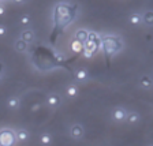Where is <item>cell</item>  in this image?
Returning a JSON list of instances; mask_svg holds the SVG:
<instances>
[{
    "label": "cell",
    "instance_id": "1",
    "mask_svg": "<svg viewBox=\"0 0 153 146\" xmlns=\"http://www.w3.org/2000/svg\"><path fill=\"white\" fill-rule=\"evenodd\" d=\"M83 45H85V47H83V51H82L83 56H85L86 59H90V57H93V55L100 49L101 42H100L99 37H96L94 33H88V37H86Z\"/></svg>",
    "mask_w": 153,
    "mask_h": 146
},
{
    "label": "cell",
    "instance_id": "2",
    "mask_svg": "<svg viewBox=\"0 0 153 146\" xmlns=\"http://www.w3.org/2000/svg\"><path fill=\"white\" fill-rule=\"evenodd\" d=\"M101 47L105 52V56L111 57L112 55H115L122 48V41L116 37H105L102 38Z\"/></svg>",
    "mask_w": 153,
    "mask_h": 146
},
{
    "label": "cell",
    "instance_id": "3",
    "mask_svg": "<svg viewBox=\"0 0 153 146\" xmlns=\"http://www.w3.org/2000/svg\"><path fill=\"white\" fill-rule=\"evenodd\" d=\"M16 137L11 130H1L0 131V145L1 146H11L15 142Z\"/></svg>",
    "mask_w": 153,
    "mask_h": 146
},
{
    "label": "cell",
    "instance_id": "4",
    "mask_svg": "<svg viewBox=\"0 0 153 146\" xmlns=\"http://www.w3.org/2000/svg\"><path fill=\"white\" fill-rule=\"evenodd\" d=\"M70 135L74 139H79L83 137V127L81 124H74L73 127L70 128Z\"/></svg>",
    "mask_w": 153,
    "mask_h": 146
},
{
    "label": "cell",
    "instance_id": "5",
    "mask_svg": "<svg viewBox=\"0 0 153 146\" xmlns=\"http://www.w3.org/2000/svg\"><path fill=\"white\" fill-rule=\"evenodd\" d=\"M83 41H81V40H78V38H74L73 41H71V51L74 52V53H81V52L83 51Z\"/></svg>",
    "mask_w": 153,
    "mask_h": 146
},
{
    "label": "cell",
    "instance_id": "6",
    "mask_svg": "<svg viewBox=\"0 0 153 146\" xmlns=\"http://www.w3.org/2000/svg\"><path fill=\"white\" fill-rule=\"evenodd\" d=\"M126 116H127V112L124 111L123 108H116L114 112H112V118H114L116 122L124 120V119H126Z\"/></svg>",
    "mask_w": 153,
    "mask_h": 146
},
{
    "label": "cell",
    "instance_id": "7",
    "mask_svg": "<svg viewBox=\"0 0 153 146\" xmlns=\"http://www.w3.org/2000/svg\"><path fill=\"white\" fill-rule=\"evenodd\" d=\"M47 102L49 107H59L60 105V97L57 94H49L47 99Z\"/></svg>",
    "mask_w": 153,
    "mask_h": 146
},
{
    "label": "cell",
    "instance_id": "8",
    "mask_svg": "<svg viewBox=\"0 0 153 146\" xmlns=\"http://www.w3.org/2000/svg\"><path fill=\"white\" fill-rule=\"evenodd\" d=\"M21 37H22V40L25 42H27V44H29V42H33V41H34V33H33L32 30H23Z\"/></svg>",
    "mask_w": 153,
    "mask_h": 146
},
{
    "label": "cell",
    "instance_id": "9",
    "mask_svg": "<svg viewBox=\"0 0 153 146\" xmlns=\"http://www.w3.org/2000/svg\"><path fill=\"white\" fill-rule=\"evenodd\" d=\"M142 21L145 25L148 26H153V11H148L142 15Z\"/></svg>",
    "mask_w": 153,
    "mask_h": 146
},
{
    "label": "cell",
    "instance_id": "10",
    "mask_svg": "<svg viewBox=\"0 0 153 146\" xmlns=\"http://www.w3.org/2000/svg\"><path fill=\"white\" fill-rule=\"evenodd\" d=\"M26 49H27V42H25L22 38L15 42V51L16 52H25Z\"/></svg>",
    "mask_w": 153,
    "mask_h": 146
},
{
    "label": "cell",
    "instance_id": "11",
    "mask_svg": "<svg viewBox=\"0 0 153 146\" xmlns=\"http://www.w3.org/2000/svg\"><path fill=\"white\" fill-rule=\"evenodd\" d=\"M126 118H127V120L130 124H137L138 120H140V115H138L137 112H131V113H128Z\"/></svg>",
    "mask_w": 153,
    "mask_h": 146
},
{
    "label": "cell",
    "instance_id": "12",
    "mask_svg": "<svg viewBox=\"0 0 153 146\" xmlns=\"http://www.w3.org/2000/svg\"><path fill=\"white\" fill-rule=\"evenodd\" d=\"M141 22H142V16H141V14H133V15L130 16V23L131 25L138 26Z\"/></svg>",
    "mask_w": 153,
    "mask_h": 146
},
{
    "label": "cell",
    "instance_id": "13",
    "mask_svg": "<svg viewBox=\"0 0 153 146\" xmlns=\"http://www.w3.org/2000/svg\"><path fill=\"white\" fill-rule=\"evenodd\" d=\"M152 85H153V81L150 79L149 76H142V78H141V86H142V87L149 89Z\"/></svg>",
    "mask_w": 153,
    "mask_h": 146
},
{
    "label": "cell",
    "instance_id": "14",
    "mask_svg": "<svg viewBox=\"0 0 153 146\" xmlns=\"http://www.w3.org/2000/svg\"><path fill=\"white\" fill-rule=\"evenodd\" d=\"M15 137L18 141H26L29 138V133L26 130H19L18 133L15 134Z\"/></svg>",
    "mask_w": 153,
    "mask_h": 146
},
{
    "label": "cell",
    "instance_id": "15",
    "mask_svg": "<svg viewBox=\"0 0 153 146\" xmlns=\"http://www.w3.org/2000/svg\"><path fill=\"white\" fill-rule=\"evenodd\" d=\"M75 78L78 81H85L86 78H88V73H86L83 68H81V70H78L76 71V74H75Z\"/></svg>",
    "mask_w": 153,
    "mask_h": 146
},
{
    "label": "cell",
    "instance_id": "16",
    "mask_svg": "<svg viewBox=\"0 0 153 146\" xmlns=\"http://www.w3.org/2000/svg\"><path fill=\"white\" fill-rule=\"evenodd\" d=\"M67 94L70 96V97H75L76 94H78V87H76L75 85H71V86H68V87H67Z\"/></svg>",
    "mask_w": 153,
    "mask_h": 146
},
{
    "label": "cell",
    "instance_id": "17",
    "mask_svg": "<svg viewBox=\"0 0 153 146\" xmlns=\"http://www.w3.org/2000/svg\"><path fill=\"white\" fill-rule=\"evenodd\" d=\"M86 37H88V32H85V30H78V32H76V38H78V40L85 42Z\"/></svg>",
    "mask_w": 153,
    "mask_h": 146
},
{
    "label": "cell",
    "instance_id": "18",
    "mask_svg": "<svg viewBox=\"0 0 153 146\" xmlns=\"http://www.w3.org/2000/svg\"><path fill=\"white\" fill-rule=\"evenodd\" d=\"M40 141H41V143H44V145H49V143H51V135H49V134H42Z\"/></svg>",
    "mask_w": 153,
    "mask_h": 146
},
{
    "label": "cell",
    "instance_id": "19",
    "mask_svg": "<svg viewBox=\"0 0 153 146\" xmlns=\"http://www.w3.org/2000/svg\"><path fill=\"white\" fill-rule=\"evenodd\" d=\"M30 21H32V19H30V16H29L27 14L22 15V18H21V23H22L23 26H27L29 23H30Z\"/></svg>",
    "mask_w": 153,
    "mask_h": 146
},
{
    "label": "cell",
    "instance_id": "20",
    "mask_svg": "<svg viewBox=\"0 0 153 146\" xmlns=\"http://www.w3.org/2000/svg\"><path fill=\"white\" fill-rule=\"evenodd\" d=\"M19 105V100L18 99H10L8 100V107L10 108H16Z\"/></svg>",
    "mask_w": 153,
    "mask_h": 146
},
{
    "label": "cell",
    "instance_id": "21",
    "mask_svg": "<svg viewBox=\"0 0 153 146\" xmlns=\"http://www.w3.org/2000/svg\"><path fill=\"white\" fill-rule=\"evenodd\" d=\"M7 34V29L4 25H0V37H4Z\"/></svg>",
    "mask_w": 153,
    "mask_h": 146
},
{
    "label": "cell",
    "instance_id": "22",
    "mask_svg": "<svg viewBox=\"0 0 153 146\" xmlns=\"http://www.w3.org/2000/svg\"><path fill=\"white\" fill-rule=\"evenodd\" d=\"M4 14H6V8H4L3 6H0V16L4 15Z\"/></svg>",
    "mask_w": 153,
    "mask_h": 146
},
{
    "label": "cell",
    "instance_id": "23",
    "mask_svg": "<svg viewBox=\"0 0 153 146\" xmlns=\"http://www.w3.org/2000/svg\"><path fill=\"white\" fill-rule=\"evenodd\" d=\"M38 108H40V105L36 104V105H33L32 107V111H38Z\"/></svg>",
    "mask_w": 153,
    "mask_h": 146
},
{
    "label": "cell",
    "instance_id": "24",
    "mask_svg": "<svg viewBox=\"0 0 153 146\" xmlns=\"http://www.w3.org/2000/svg\"><path fill=\"white\" fill-rule=\"evenodd\" d=\"M14 3H22V1H25V0H13Z\"/></svg>",
    "mask_w": 153,
    "mask_h": 146
}]
</instances>
